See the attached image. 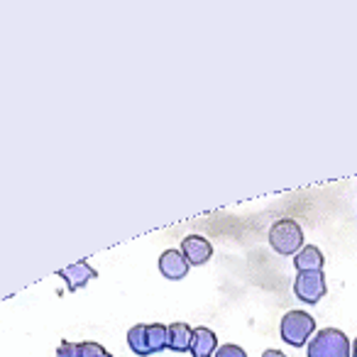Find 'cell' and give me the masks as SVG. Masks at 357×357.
<instances>
[{"label": "cell", "mask_w": 357, "mask_h": 357, "mask_svg": "<svg viewBox=\"0 0 357 357\" xmlns=\"http://www.w3.org/2000/svg\"><path fill=\"white\" fill-rule=\"evenodd\" d=\"M306 357H352V345L340 328H323L306 345Z\"/></svg>", "instance_id": "1"}, {"label": "cell", "mask_w": 357, "mask_h": 357, "mask_svg": "<svg viewBox=\"0 0 357 357\" xmlns=\"http://www.w3.org/2000/svg\"><path fill=\"white\" fill-rule=\"evenodd\" d=\"M279 335H282V340L291 347L308 345L311 337L316 335V318L306 311L284 313L282 323H279Z\"/></svg>", "instance_id": "2"}, {"label": "cell", "mask_w": 357, "mask_h": 357, "mask_svg": "<svg viewBox=\"0 0 357 357\" xmlns=\"http://www.w3.org/2000/svg\"><path fill=\"white\" fill-rule=\"evenodd\" d=\"M269 245L277 255H298L303 248V230L296 220L282 218L269 228Z\"/></svg>", "instance_id": "3"}, {"label": "cell", "mask_w": 357, "mask_h": 357, "mask_svg": "<svg viewBox=\"0 0 357 357\" xmlns=\"http://www.w3.org/2000/svg\"><path fill=\"white\" fill-rule=\"evenodd\" d=\"M328 294L326 274L323 272H298L294 282V296L303 303H318Z\"/></svg>", "instance_id": "4"}, {"label": "cell", "mask_w": 357, "mask_h": 357, "mask_svg": "<svg viewBox=\"0 0 357 357\" xmlns=\"http://www.w3.org/2000/svg\"><path fill=\"white\" fill-rule=\"evenodd\" d=\"M189 269H191V264L181 250H174V248L164 250L162 257H159V272H162L167 279H172V282L184 279L186 274H189Z\"/></svg>", "instance_id": "5"}, {"label": "cell", "mask_w": 357, "mask_h": 357, "mask_svg": "<svg viewBox=\"0 0 357 357\" xmlns=\"http://www.w3.org/2000/svg\"><path fill=\"white\" fill-rule=\"evenodd\" d=\"M181 252L186 255L189 264L201 267V264H206L213 257V245H211L204 235H186V238L181 240Z\"/></svg>", "instance_id": "6"}, {"label": "cell", "mask_w": 357, "mask_h": 357, "mask_svg": "<svg viewBox=\"0 0 357 357\" xmlns=\"http://www.w3.org/2000/svg\"><path fill=\"white\" fill-rule=\"evenodd\" d=\"M59 277L66 282V291H79V289H84L91 279L98 277V272H96L86 259H81V262H74V264H69V267L61 269Z\"/></svg>", "instance_id": "7"}, {"label": "cell", "mask_w": 357, "mask_h": 357, "mask_svg": "<svg viewBox=\"0 0 357 357\" xmlns=\"http://www.w3.org/2000/svg\"><path fill=\"white\" fill-rule=\"evenodd\" d=\"M54 357H113L103 345L93 340H84V342H71V340H61L59 350Z\"/></svg>", "instance_id": "8"}, {"label": "cell", "mask_w": 357, "mask_h": 357, "mask_svg": "<svg viewBox=\"0 0 357 357\" xmlns=\"http://www.w3.org/2000/svg\"><path fill=\"white\" fill-rule=\"evenodd\" d=\"M218 350V337L211 328L199 326L194 328V340H191V352L194 357H213Z\"/></svg>", "instance_id": "9"}, {"label": "cell", "mask_w": 357, "mask_h": 357, "mask_svg": "<svg viewBox=\"0 0 357 357\" xmlns=\"http://www.w3.org/2000/svg\"><path fill=\"white\" fill-rule=\"evenodd\" d=\"M323 264H326V257L316 245H303L301 252L294 255V267L298 272H323Z\"/></svg>", "instance_id": "10"}, {"label": "cell", "mask_w": 357, "mask_h": 357, "mask_svg": "<svg viewBox=\"0 0 357 357\" xmlns=\"http://www.w3.org/2000/svg\"><path fill=\"white\" fill-rule=\"evenodd\" d=\"M191 340H194V328L186 323H172L169 326V350L172 352H191Z\"/></svg>", "instance_id": "11"}, {"label": "cell", "mask_w": 357, "mask_h": 357, "mask_svg": "<svg viewBox=\"0 0 357 357\" xmlns=\"http://www.w3.org/2000/svg\"><path fill=\"white\" fill-rule=\"evenodd\" d=\"M147 347L149 352H162L169 350V326L164 323H149L147 326Z\"/></svg>", "instance_id": "12"}, {"label": "cell", "mask_w": 357, "mask_h": 357, "mask_svg": "<svg viewBox=\"0 0 357 357\" xmlns=\"http://www.w3.org/2000/svg\"><path fill=\"white\" fill-rule=\"evenodd\" d=\"M128 345H130V350L139 357L152 355L149 347H147V323H135V326L130 328L128 331Z\"/></svg>", "instance_id": "13"}, {"label": "cell", "mask_w": 357, "mask_h": 357, "mask_svg": "<svg viewBox=\"0 0 357 357\" xmlns=\"http://www.w3.org/2000/svg\"><path fill=\"white\" fill-rule=\"evenodd\" d=\"M213 357H248V352H245L240 345H233V342H228V345H220L218 350H215Z\"/></svg>", "instance_id": "14"}, {"label": "cell", "mask_w": 357, "mask_h": 357, "mask_svg": "<svg viewBox=\"0 0 357 357\" xmlns=\"http://www.w3.org/2000/svg\"><path fill=\"white\" fill-rule=\"evenodd\" d=\"M262 357H287V355H284V352H279V350H264Z\"/></svg>", "instance_id": "15"}, {"label": "cell", "mask_w": 357, "mask_h": 357, "mask_svg": "<svg viewBox=\"0 0 357 357\" xmlns=\"http://www.w3.org/2000/svg\"><path fill=\"white\" fill-rule=\"evenodd\" d=\"M352 357H357V337L352 340Z\"/></svg>", "instance_id": "16"}]
</instances>
